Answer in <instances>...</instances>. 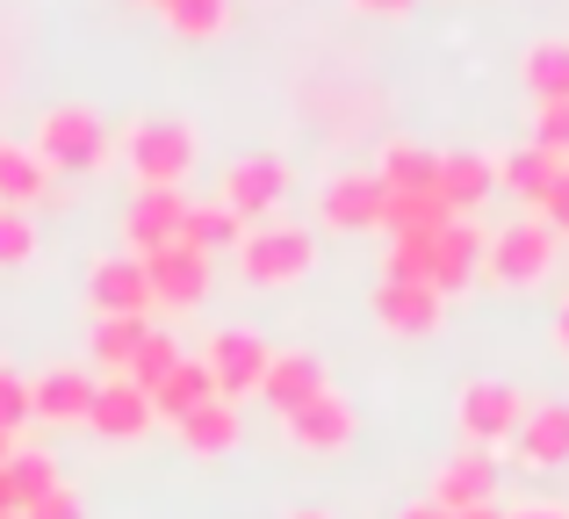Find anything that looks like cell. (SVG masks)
<instances>
[{
  "label": "cell",
  "mask_w": 569,
  "mask_h": 519,
  "mask_svg": "<svg viewBox=\"0 0 569 519\" xmlns=\"http://www.w3.org/2000/svg\"><path fill=\"white\" fill-rule=\"evenodd\" d=\"M87 303L101 318H144L152 310V281H144V260L138 253H101L87 267Z\"/></svg>",
  "instance_id": "9"
},
{
  "label": "cell",
  "mask_w": 569,
  "mask_h": 519,
  "mask_svg": "<svg viewBox=\"0 0 569 519\" xmlns=\"http://www.w3.org/2000/svg\"><path fill=\"white\" fill-rule=\"evenodd\" d=\"M382 210H389L382 173H332L318 196V217L332 231H382Z\"/></svg>",
  "instance_id": "10"
},
{
  "label": "cell",
  "mask_w": 569,
  "mask_h": 519,
  "mask_svg": "<svg viewBox=\"0 0 569 519\" xmlns=\"http://www.w3.org/2000/svg\"><path fill=\"white\" fill-rule=\"evenodd\" d=\"M455 519H505L498 506H476V512H455Z\"/></svg>",
  "instance_id": "42"
},
{
  "label": "cell",
  "mask_w": 569,
  "mask_h": 519,
  "mask_svg": "<svg viewBox=\"0 0 569 519\" xmlns=\"http://www.w3.org/2000/svg\"><path fill=\"white\" fill-rule=\"evenodd\" d=\"M505 519H569L562 506H519V512H505Z\"/></svg>",
  "instance_id": "39"
},
{
  "label": "cell",
  "mask_w": 569,
  "mask_h": 519,
  "mask_svg": "<svg viewBox=\"0 0 569 519\" xmlns=\"http://www.w3.org/2000/svg\"><path fill=\"white\" fill-rule=\"evenodd\" d=\"M22 519H87V506H80V491H72V483H58V491H43Z\"/></svg>",
  "instance_id": "37"
},
{
  "label": "cell",
  "mask_w": 569,
  "mask_h": 519,
  "mask_svg": "<svg viewBox=\"0 0 569 519\" xmlns=\"http://www.w3.org/2000/svg\"><path fill=\"white\" fill-rule=\"evenodd\" d=\"M397 519H455V512H440V506H432V498H418V506H403Z\"/></svg>",
  "instance_id": "38"
},
{
  "label": "cell",
  "mask_w": 569,
  "mask_h": 519,
  "mask_svg": "<svg viewBox=\"0 0 569 519\" xmlns=\"http://www.w3.org/2000/svg\"><path fill=\"white\" fill-rule=\"evenodd\" d=\"M556 347H562V353H569V303H562V310H556Z\"/></svg>",
  "instance_id": "41"
},
{
  "label": "cell",
  "mask_w": 569,
  "mask_h": 519,
  "mask_svg": "<svg viewBox=\"0 0 569 519\" xmlns=\"http://www.w3.org/2000/svg\"><path fill=\"white\" fill-rule=\"evenodd\" d=\"M533 217H541V224L556 231V239H569V167L556 173V188H548V196L533 202Z\"/></svg>",
  "instance_id": "36"
},
{
  "label": "cell",
  "mask_w": 569,
  "mask_h": 519,
  "mask_svg": "<svg viewBox=\"0 0 569 519\" xmlns=\"http://www.w3.org/2000/svg\"><path fill=\"white\" fill-rule=\"evenodd\" d=\"M209 397H217V382H209L202 353H181V368H173V376H167V382L152 390V411H159L167 426H181L194 405H209Z\"/></svg>",
  "instance_id": "23"
},
{
  "label": "cell",
  "mask_w": 569,
  "mask_h": 519,
  "mask_svg": "<svg viewBox=\"0 0 569 519\" xmlns=\"http://www.w3.org/2000/svg\"><path fill=\"white\" fill-rule=\"evenodd\" d=\"M8 455H14V433H0V462H8Z\"/></svg>",
  "instance_id": "44"
},
{
  "label": "cell",
  "mask_w": 569,
  "mask_h": 519,
  "mask_svg": "<svg viewBox=\"0 0 569 519\" xmlns=\"http://www.w3.org/2000/svg\"><path fill=\"white\" fill-rule=\"evenodd\" d=\"M87 426H94V433H109V440H138V433H152V426H159V411H152V397H144L130 376H109L94 390Z\"/></svg>",
  "instance_id": "16"
},
{
  "label": "cell",
  "mask_w": 569,
  "mask_h": 519,
  "mask_svg": "<svg viewBox=\"0 0 569 519\" xmlns=\"http://www.w3.org/2000/svg\"><path fill=\"white\" fill-rule=\"evenodd\" d=\"M483 239H490L483 224L447 217L440 231H426V239H389V275L455 296V289H469V275H483Z\"/></svg>",
  "instance_id": "1"
},
{
  "label": "cell",
  "mask_w": 569,
  "mask_h": 519,
  "mask_svg": "<svg viewBox=\"0 0 569 519\" xmlns=\"http://www.w3.org/2000/svg\"><path fill=\"white\" fill-rule=\"evenodd\" d=\"M562 167H569V159L541 152V144H519V152H505V159H498V188H512V196L541 202L548 188H556V173H562Z\"/></svg>",
  "instance_id": "25"
},
{
  "label": "cell",
  "mask_w": 569,
  "mask_h": 519,
  "mask_svg": "<svg viewBox=\"0 0 569 519\" xmlns=\"http://www.w3.org/2000/svg\"><path fill=\"white\" fill-rule=\"evenodd\" d=\"M289 519H332V512H318V506H303V512H289Z\"/></svg>",
  "instance_id": "43"
},
{
  "label": "cell",
  "mask_w": 569,
  "mask_h": 519,
  "mask_svg": "<svg viewBox=\"0 0 569 519\" xmlns=\"http://www.w3.org/2000/svg\"><path fill=\"white\" fill-rule=\"evenodd\" d=\"M51 188V167H43L29 144H0V202H14V210H29V202Z\"/></svg>",
  "instance_id": "28"
},
{
  "label": "cell",
  "mask_w": 569,
  "mask_h": 519,
  "mask_svg": "<svg viewBox=\"0 0 569 519\" xmlns=\"http://www.w3.org/2000/svg\"><path fill=\"white\" fill-rule=\"evenodd\" d=\"M173 433H181V448L194 455V462H217V455H231V448H238L246 419H238V405H231V397H209V405H194L188 419L173 426Z\"/></svg>",
  "instance_id": "19"
},
{
  "label": "cell",
  "mask_w": 569,
  "mask_h": 519,
  "mask_svg": "<svg viewBox=\"0 0 569 519\" xmlns=\"http://www.w3.org/2000/svg\"><path fill=\"white\" fill-rule=\"evenodd\" d=\"M432 188H440V202L455 217H469L476 202L498 188V159H483V152H440V173H432Z\"/></svg>",
  "instance_id": "20"
},
{
  "label": "cell",
  "mask_w": 569,
  "mask_h": 519,
  "mask_svg": "<svg viewBox=\"0 0 569 519\" xmlns=\"http://www.w3.org/2000/svg\"><path fill=\"white\" fill-rule=\"evenodd\" d=\"M29 419H37V411H29V376H14V368L0 361V433H22Z\"/></svg>",
  "instance_id": "35"
},
{
  "label": "cell",
  "mask_w": 569,
  "mask_h": 519,
  "mask_svg": "<svg viewBox=\"0 0 569 519\" xmlns=\"http://www.w3.org/2000/svg\"><path fill=\"white\" fill-rule=\"evenodd\" d=\"M447 202H440V188H426V196H389V210H382V231L389 239H426V231H440L447 224Z\"/></svg>",
  "instance_id": "29"
},
{
  "label": "cell",
  "mask_w": 569,
  "mask_h": 519,
  "mask_svg": "<svg viewBox=\"0 0 569 519\" xmlns=\"http://www.w3.org/2000/svg\"><path fill=\"white\" fill-rule=\"evenodd\" d=\"M0 519H14V512H0Z\"/></svg>",
  "instance_id": "45"
},
{
  "label": "cell",
  "mask_w": 569,
  "mask_h": 519,
  "mask_svg": "<svg viewBox=\"0 0 569 519\" xmlns=\"http://www.w3.org/2000/svg\"><path fill=\"white\" fill-rule=\"evenodd\" d=\"M123 159L138 173V188H188L194 159H202V138L181 116H138L123 130Z\"/></svg>",
  "instance_id": "2"
},
{
  "label": "cell",
  "mask_w": 569,
  "mask_h": 519,
  "mask_svg": "<svg viewBox=\"0 0 569 519\" xmlns=\"http://www.w3.org/2000/svg\"><path fill=\"white\" fill-rule=\"evenodd\" d=\"M29 152L51 173H94L101 159H109V123H101L87 101H58V109L37 116V144H29Z\"/></svg>",
  "instance_id": "4"
},
{
  "label": "cell",
  "mask_w": 569,
  "mask_h": 519,
  "mask_svg": "<svg viewBox=\"0 0 569 519\" xmlns=\"http://www.w3.org/2000/svg\"><path fill=\"white\" fill-rule=\"evenodd\" d=\"M188 224V188H138L123 210V239L130 253H159V246H173Z\"/></svg>",
  "instance_id": "11"
},
{
  "label": "cell",
  "mask_w": 569,
  "mask_h": 519,
  "mask_svg": "<svg viewBox=\"0 0 569 519\" xmlns=\"http://www.w3.org/2000/svg\"><path fill=\"white\" fill-rule=\"evenodd\" d=\"M490 491H498L490 448H461V455H447V462L432 469V506L440 512H476V506H490Z\"/></svg>",
  "instance_id": "13"
},
{
  "label": "cell",
  "mask_w": 569,
  "mask_h": 519,
  "mask_svg": "<svg viewBox=\"0 0 569 519\" xmlns=\"http://www.w3.org/2000/svg\"><path fill=\"white\" fill-rule=\"evenodd\" d=\"M382 188L389 196H426L432 188V173H440V152H426V144H411V138H397V144H382Z\"/></svg>",
  "instance_id": "24"
},
{
  "label": "cell",
  "mask_w": 569,
  "mask_h": 519,
  "mask_svg": "<svg viewBox=\"0 0 569 519\" xmlns=\"http://www.w3.org/2000/svg\"><path fill=\"white\" fill-rule=\"evenodd\" d=\"M238 239H246V224H238L223 202H188L181 246H194V253H238Z\"/></svg>",
  "instance_id": "26"
},
{
  "label": "cell",
  "mask_w": 569,
  "mask_h": 519,
  "mask_svg": "<svg viewBox=\"0 0 569 519\" xmlns=\"http://www.w3.org/2000/svg\"><path fill=\"white\" fill-rule=\"evenodd\" d=\"M173 368H181V339H167V332H144V347L130 353V382H138V390L152 397L159 382L173 376Z\"/></svg>",
  "instance_id": "31"
},
{
  "label": "cell",
  "mask_w": 569,
  "mask_h": 519,
  "mask_svg": "<svg viewBox=\"0 0 569 519\" xmlns=\"http://www.w3.org/2000/svg\"><path fill=\"white\" fill-rule=\"evenodd\" d=\"M455 419H461V433H469V448H505V440L519 433V419H527V397H519L512 382L476 376V382H461Z\"/></svg>",
  "instance_id": "7"
},
{
  "label": "cell",
  "mask_w": 569,
  "mask_h": 519,
  "mask_svg": "<svg viewBox=\"0 0 569 519\" xmlns=\"http://www.w3.org/2000/svg\"><path fill=\"white\" fill-rule=\"evenodd\" d=\"M94 390H101V382L87 376V368H43V376L29 382V411L51 419V426H72V419L94 411Z\"/></svg>",
  "instance_id": "18"
},
{
  "label": "cell",
  "mask_w": 569,
  "mask_h": 519,
  "mask_svg": "<svg viewBox=\"0 0 569 519\" xmlns=\"http://www.w3.org/2000/svg\"><path fill=\"white\" fill-rule=\"evenodd\" d=\"M43 491H58V462H51L43 448H14L8 462H0V512L22 519Z\"/></svg>",
  "instance_id": "22"
},
{
  "label": "cell",
  "mask_w": 569,
  "mask_h": 519,
  "mask_svg": "<svg viewBox=\"0 0 569 519\" xmlns=\"http://www.w3.org/2000/svg\"><path fill=\"white\" fill-rule=\"evenodd\" d=\"M353 8H368V14H403L411 0H353Z\"/></svg>",
  "instance_id": "40"
},
{
  "label": "cell",
  "mask_w": 569,
  "mask_h": 519,
  "mask_svg": "<svg viewBox=\"0 0 569 519\" xmlns=\"http://www.w3.org/2000/svg\"><path fill=\"white\" fill-rule=\"evenodd\" d=\"M29 260H37V224H29V210L0 202V275H8V267H29Z\"/></svg>",
  "instance_id": "33"
},
{
  "label": "cell",
  "mask_w": 569,
  "mask_h": 519,
  "mask_svg": "<svg viewBox=\"0 0 569 519\" xmlns=\"http://www.w3.org/2000/svg\"><path fill=\"white\" fill-rule=\"evenodd\" d=\"M527 87L533 101H569V37H548L527 51Z\"/></svg>",
  "instance_id": "30"
},
{
  "label": "cell",
  "mask_w": 569,
  "mask_h": 519,
  "mask_svg": "<svg viewBox=\"0 0 569 519\" xmlns=\"http://www.w3.org/2000/svg\"><path fill=\"white\" fill-rule=\"evenodd\" d=\"M353 426H361V419H353L347 397H339V390H318L303 411H289V419H281V433H289L303 455H339L353 440Z\"/></svg>",
  "instance_id": "14"
},
{
  "label": "cell",
  "mask_w": 569,
  "mask_h": 519,
  "mask_svg": "<svg viewBox=\"0 0 569 519\" xmlns=\"http://www.w3.org/2000/svg\"><path fill=\"white\" fill-rule=\"evenodd\" d=\"M267 361H274V347H267L260 332H246V325H223V332H209L202 339V368H209V382H217V397H260V376H267Z\"/></svg>",
  "instance_id": "6"
},
{
  "label": "cell",
  "mask_w": 569,
  "mask_h": 519,
  "mask_svg": "<svg viewBox=\"0 0 569 519\" xmlns=\"http://www.w3.org/2000/svg\"><path fill=\"white\" fill-rule=\"evenodd\" d=\"M159 14H167V29H181V37H217V29L231 22V0H159Z\"/></svg>",
  "instance_id": "32"
},
{
  "label": "cell",
  "mask_w": 569,
  "mask_h": 519,
  "mask_svg": "<svg viewBox=\"0 0 569 519\" xmlns=\"http://www.w3.org/2000/svg\"><path fill=\"white\" fill-rule=\"evenodd\" d=\"M144 332H152L144 318H94L87 353H94V368H109V376H130V353L144 347Z\"/></svg>",
  "instance_id": "27"
},
{
  "label": "cell",
  "mask_w": 569,
  "mask_h": 519,
  "mask_svg": "<svg viewBox=\"0 0 569 519\" xmlns=\"http://www.w3.org/2000/svg\"><path fill=\"white\" fill-rule=\"evenodd\" d=\"M325 390V368L310 361V353H274V361H267V376H260V397L267 405H274V419H289V411H303L310 397Z\"/></svg>",
  "instance_id": "21"
},
{
  "label": "cell",
  "mask_w": 569,
  "mask_h": 519,
  "mask_svg": "<svg viewBox=\"0 0 569 519\" xmlns=\"http://www.w3.org/2000/svg\"><path fill=\"white\" fill-rule=\"evenodd\" d=\"M440 310H447V296H440V289L382 275V289H376V318H382V332H397V339H426V332H440Z\"/></svg>",
  "instance_id": "15"
},
{
  "label": "cell",
  "mask_w": 569,
  "mask_h": 519,
  "mask_svg": "<svg viewBox=\"0 0 569 519\" xmlns=\"http://www.w3.org/2000/svg\"><path fill=\"white\" fill-rule=\"evenodd\" d=\"M310 267H318V231L303 224H246V239H238V275L252 281V289H289V281H303Z\"/></svg>",
  "instance_id": "3"
},
{
  "label": "cell",
  "mask_w": 569,
  "mask_h": 519,
  "mask_svg": "<svg viewBox=\"0 0 569 519\" xmlns=\"http://www.w3.org/2000/svg\"><path fill=\"white\" fill-rule=\"evenodd\" d=\"M144 260V281H152V303H181L194 310L209 296V253H194V246H159V253H138Z\"/></svg>",
  "instance_id": "12"
},
{
  "label": "cell",
  "mask_w": 569,
  "mask_h": 519,
  "mask_svg": "<svg viewBox=\"0 0 569 519\" xmlns=\"http://www.w3.org/2000/svg\"><path fill=\"white\" fill-rule=\"evenodd\" d=\"M281 196H289V167H281L274 152H246L223 167V210L238 217V224H267V217L281 210Z\"/></svg>",
  "instance_id": "8"
},
{
  "label": "cell",
  "mask_w": 569,
  "mask_h": 519,
  "mask_svg": "<svg viewBox=\"0 0 569 519\" xmlns=\"http://www.w3.org/2000/svg\"><path fill=\"white\" fill-rule=\"evenodd\" d=\"M512 448H519L527 469H562L569 462V397H556V405H527Z\"/></svg>",
  "instance_id": "17"
},
{
  "label": "cell",
  "mask_w": 569,
  "mask_h": 519,
  "mask_svg": "<svg viewBox=\"0 0 569 519\" xmlns=\"http://www.w3.org/2000/svg\"><path fill=\"white\" fill-rule=\"evenodd\" d=\"M556 231L541 224V217H512V224H498L483 239V275L498 281V289H533V281L556 267Z\"/></svg>",
  "instance_id": "5"
},
{
  "label": "cell",
  "mask_w": 569,
  "mask_h": 519,
  "mask_svg": "<svg viewBox=\"0 0 569 519\" xmlns=\"http://www.w3.org/2000/svg\"><path fill=\"white\" fill-rule=\"evenodd\" d=\"M533 144L569 159V101H533Z\"/></svg>",
  "instance_id": "34"
}]
</instances>
